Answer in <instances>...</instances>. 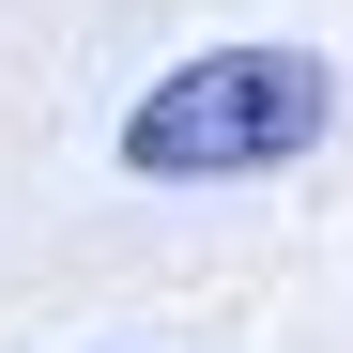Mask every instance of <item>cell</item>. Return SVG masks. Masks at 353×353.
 I'll use <instances>...</instances> for the list:
<instances>
[{
	"instance_id": "1",
	"label": "cell",
	"mask_w": 353,
	"mask_h": 353,
	"mask_svg": "<svg viewBox=\"0 0 353 353\" xmlns=\"http://www.w3.org/2000/svg\"><path fill=\"white\" fill-rule=\"evenodd\" d=\"M323 123H338V62H307V46H200V62H169L123 108V169L139 185H246V169L323 154Z\"/></svg>"
}]
</instances>
